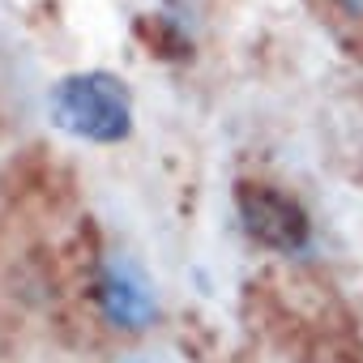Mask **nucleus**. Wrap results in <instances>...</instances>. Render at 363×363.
Returning <instances> with one entry per match:
<instances>
[{
	"label": "nucleus",
	"instance_id": "f257e3e1",
	"mask_svg": "<svg viewBox=\"0 0 363 363\" xmlns=\"http://www.w3.org/2000/svg\"><path fill=\"white\" fill-rule=\"evenodd\" d=\"M52 124L90 145H120L133 133V94L116 73H69L48 94Z\"/></svg>",
	"mask_w": 363,
	"mask_h": 363
},
{
	"label": "nucleus",
	"instance_id": "f03ea898",
	"mask_svg": "<svg viewBox=\"0 0 363 363\" xmlns=\"http://www.w3.org/2000/svg\"><path fill=\"white\" fill-rule=\"evenodd\" d=\"M235 210H240L244 235L257 248L278 252V257H308L312 252V218L291 193H282L274 184H240Z\"/></svg>",
	"mask_w": 363,
	"mask_h": 363
},
{
	"label": "nucleus",
	"instance_id": "7ed1b4c3",
	"mask_svg": "<svg viewBox=\"0 0 363 363\" xmlns=\"http://www.w3.org/2000/svg\"><path fill=\"white\" fill-rule=\"evenodd\" d=\"M99 312L107 316V325L124 329V333H141L154 325L158 316V295H154V282L145 278V269L124 257V252H111L103 265H99Z\"/></svg>",
	"mask_w": 363,
	"mask_h": 363
},
{
	"label": "nucleus",
	"instance_id": "20e7f679",
	"mask_svg": "<svg viewBox=\"0 0 363 363\" xmlns=\"http://www.w3.org/2000/svg\"><path fill=\"white\" fill-rule=\"evenodd\" d=\"M333 5L346 13V18H354V22H363V0H333Z\"/></svg>",
	"mask_w": 363,
	"mask_h": 363
}]
</instances>
